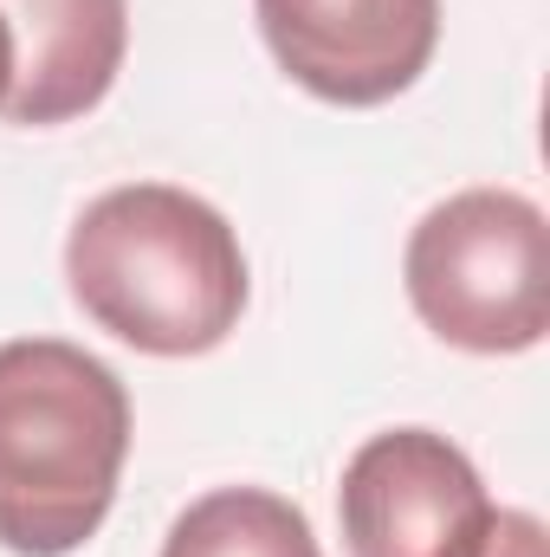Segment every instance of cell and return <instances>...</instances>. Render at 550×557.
Instances as JSON below:
<instances>
[{
  "label": "cell",
  "mask_w": 550,
  "mask_h": 557,
  "mask_svg": "<svg viewBox=\"0 0 550 557\" xmlns=\"http://www.w3.org/2000/svg\"><path fill=\"white\" fill-rule=\"evenodd\" d=\"M65 285L98 331L142 357L221 350L253 292L234 221L175 182H124L85 201L65 234Z\"/></svg>",
  "instance_id": "cell-1"
},
{
  "label": "cell",
  "mask_w": 550,
  "mask_h": 557,
  "mask_svg": "<svg viewBox=\"0 0 550 557\" xmlns=\"http://www.w3.org/2000/svg\"><path fill=\"white\" fill-rule=\"evenodd\" d=\"M130 460L124 376L65 344H0V552L72 557L117 506Z\"/></svg>",
  "instance_id": "cell-2"
},
{
  "label": "cell",
  "mask_w": 550,
  "mask_h": 557,
  "mask_svg": "<svg viewBox=\"0 0 550 557\" xmlns=\"http://www.w3.org/2000/svg\"><path fill=\"white\" fill-rule=\"evenodd\" d=\"M414 318L466 357H518L550 331V227L518 188L434 201L402 253Z\"/></svg>",
  "instance_id": "cell-3"
},
{
  "label": "cell",
  "mask_w": 550,
  "mask_h": 557,
  "mask_svg": "<svg viewBox=\"0 0 550 557\" xmlns=\"http://www.w3.org/2000/svg\"><path fill=\"white\" fill-rule=\"evenodd\" d=\"M337 519L350 557H479L499 506L466 447L434 428H383L343 460Z\"/></svg>",
  "instance_id": "cell-4"
},
{
  "label": "cell",
  "mask_w": 550,
  "mask_h": 557,
  "mask_svg": "<svg viewBox=\"0 0 550 557\" xmlns=\"http://www.w3.org/2000/svg\"><path fill=\"white\" fill-rule=\"evenodd\" d=\"M253 13L278 72L343 111L402 98L440 46V0H253Z\"/></svg>",
  "instance_id": "cell-5"
},
{
  "label": "cell",
  "mask_w": 550,
  "mask_h": 557,
  "mask_svg": "<svg viewBox=\"0 0 550 557\" xmlns=\"http://www.w3.org/2000/svg\"><path fill=\"white\" fill-rule=\"evenodd\" d=\"M13 33L7 124L52 131L98 111L130 52V0H0Z\"/></svg>",
  "instance_id": "cell-6"
},
{
  "label": "cell",
  "mask_w": 550,
  "mask_h": 557,
  "mask_svg": "<svg viewBox=\"0 0 550 557\" xmlns=\"http://www.w3.org/2000/svg\"><path fill=\"white\" fill-rule=\"evenodd\" d=\"M162 557H324L311 519L273 486H214L188 499Z\"/></svg>",
  "instance_id": "cell-7"
},
{
  "label": "cell",
  "mask_w": 550,
  "mask_h": 557,
  "mask_svg": "<svg viewBox=\"0 0 550 557\" xmlns=\"http://www.w3.org/2000/svg\"><path fill=\"white\" fill-rule=\"evenodd\" d=\"M479 557H550V532L538 512H518V506H499L492 519V539Z\"/></svg>",
  "instance_id": "cell-8"
},
{
  "label": "cell",
  "mask_w": 550,
  "mask_h": 557,
  "mask_svg": "<svg viewBox=\"0 0 550 557\" xmlns=\"http://www.w3.org/2000/svg\"><path fill=\"white\" fill-rule=\"evenodd\" d=\"M7 91H13V33L0 20V104H7Z\"/></svg>",
  "instance_id": "cell-9"
}]
</instances>
